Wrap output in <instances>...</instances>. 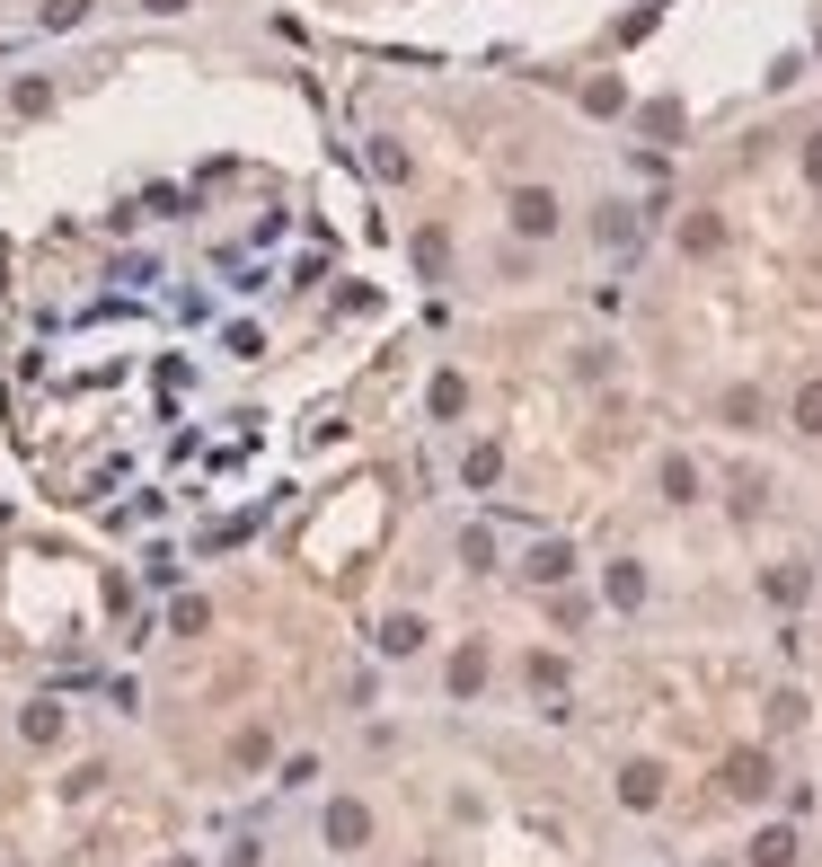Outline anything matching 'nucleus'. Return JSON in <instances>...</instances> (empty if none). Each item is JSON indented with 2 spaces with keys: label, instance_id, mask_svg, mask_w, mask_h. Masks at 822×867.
I'll return each instance as SVG.
<instances>
[{
  "label": "nucleus",
  "instance_id": "6e6552de",
  "mask_svg": "<svg viewBox=\"0 0 822 867\" xmlns=\"http://www.w3.org/2000/svg\"><path fill=\"white\" fill-rule=\"evenodd\" d=\"M513 222L522 231H558V205H548V195H513Z\"/></svg>",
  "mask_w": 822,
  "mask_h": 867
},
{
  "label": "nucleus",
  "instance_id": "9d476101",
  "mask_svg": "<svg viewBox=\"0 0 822 867\" xmlns=\"http://www.w3.org/2000/svg\"><path fill=\"white\" fill-rule=\"evenodd\" d=\"M610 603L637 611V603H646V575H637V567H620V575H610Z\"/></svg>",
  "mask_w": 822,
  "mask_h": 867
},
{
  "label": "nucleus",
  "instance_id": "0eeeda50",
  "mask_svg": "<svg viewBox=\"0 0 822 867\" xmlns=\"http://www.w3.org/2000/svg\"><path fill=\"white\" fill-rule=\"evenodd\" d=\"M477 682H487V655H477V646H460V655H451V691H460V699H469V691H477Z\"/></svg>",
  "mask_w": 822,
  "mask_h": 867
},
{
  "label": "nucleus",
  "instance_id": "f03ea898",
  "mask_svg": "<svg viewBox=\"0 0 822 867\" xmlns=\"http://www.w3.org/2000/svg\"><path fill=\"white\" fill-rule=\"evenodd\" d=\"M620 806H637V815L663 806V761H628V770H620Z\"/></svg>",
  "mask_w": 822,
  "mask_h": 867
},
{
  "label": "nucleus",
  "instance_id": "2eb2a0df",
  "mask_svg": "<svg viewBox=\"0 0 822 867\" xmlns=\"http://www.w3.org/2000/svg\"><path fill=\"white\" fill-rule=\"evenodd\" d=\"M151 10H186V0H151Z\"/></svg>",
  "mask_w": 822,
  "mask_h": 867
},
{
  "label": "nucleus",
  "instance_id": "f8f14e48",
  "mask_svg": "<svg viewBox=\"0 0 822 867\" xmlns=\"http://www.w3.org/2000/svg\"><path fill=\"white\" fill-rule=\"evenodd\" d=\"M663 496H699V470H690V460H663Z\"/></svg>",
  "mask_w": 822,
  "mask_h": 867
},
{
  "label": "nucleus",
  "instance_id": "20e7f679",
  "mask_svg": "<svg viewBox=\"0 0 822 867\" xmlns=\"http://www.w3.org/2000/svg\"><path fill=\"white\" fill-rule=\"evenodd\" d=\"M531 575H539V584H566V575H575V549H566V541H539V549H531Z\"/></svg>",
  "mask_w": 822,
  "mask_h": 867
},
{
  "label": "nucleus",
  "instance_id": "7ed1b4c3",
  "mask_svg": "<svg viewBox=\"0 0 822 867\" xmlns=\"http://www.w3.org/2000/svg\"><path fill=\"white\" fill-rule=\"evenodd\" d=\"M725 796H770V753H734L725 761Z\"/></svg>",
  "mask_w": 822,
  "mask_h": 867
},
{
  "label": "nucleus",
  "instance_id": "4468645a",
  "mask_svg": "<svg viewBox=\"0 0 822 867\" xmlns=\"http://www.w3.org/2000/svg\"><path fill=\"white\" fill-rule=\"evenodd\" d=\"M796 425H805V434H822V389H805V398H796Z\"/></svg>",
  "mask_w": 822,
  "mask_h": 867
},
{
  "label": "nucleus",
  "instance_id": "f257e3e1",
  "mask_svg": "<svg viewBox=\"0 0 822 867\" xmlns=\"http://www.w3.org/2000/svg\"><path fill=\"white\" fill-rule=\"evenodd\" d=\"M327 841H336V850H363V841H372V806L336 796V806H327Z\"/></svg>",
  "mask_w": 822,
  "mask_h": 867
},
{
  "label": "nucleus",
  "instance_id": "423d86ee",
  "mask_svg": "<svg viewBox=\"0 0 822 867\" xmlns=\"http://www.w3.org/2000/svg\"><path fill=\"white\" fill-rule=\"evenodd\" d=\"M796 858V832L779 823V832H761V841H751V867H787Z\"/></svg>",
  "mask_w": 822,
  "mask_h": 867
},
{
  "label": "nucleus",
  "instance_id": "1a4fd4ad",
  "mask_svg": "<svg viewBox=\"0 0 822 867\" xmlns=\"http://www.w3.org/2000/svg\"><path fill=\"white\" fill-rule=\"evenodd\" d=\"M53 735H62V708L36 699V708H27V744H53Z\"/></svg>",
  "mask_w": 822,
  "mask_h": 867
},
{
  "label": "nucleus",
  "instance_id": "39448f33",
  "mask_svg": "<svg viewBox=\"0 0 822 867\" xmlns=\"http://www.w3.org/2000/svg\"><path fill=\"white\" fill-rule=\"evenodd\" d=\"M416 646H425V620H407V611H398V620L381 629V655H416Z\"/></svg>",
  "mask_w": 822,
  "mask_h": 867
},
{
  "label": "nucleus",
  "instance_id": "ddd939ff",
  "mask_svg": "<svg viewBox=\"0 0 822 867\" xmlns=\"http://www.w3.org/2000/svg\"><path fill=\"white\" fill-rule=\"evenodd\" d=\"M770 603H805V575L796 567H770Z\"/></svg>",
  "mask_w": 822,
  "mask_h": 867
},
{
  "label": "nucleus",
  "instance_id": "9b49d317",
  "mask_svg": "<svg viewBox=\"0 0 822 867\" xmlns=\"http://www.w3.org/2000/svg\"><path fill=\"white\" fill-rule=\"evenodd\" d=\"M531 691H566V664L558 655H531Z\"/></svg>",
  "mask_w": 822,
  "mask_h": 867
},
{
  "label": "nucleus",
  "instance_id": "dca6fc26",
  "mask_svg": "<svg viewBox=\"0 0 822 867\" xmlns=\"http://www.w3.org/2000/svg\"><path fill=\"white\" fill-rule=\"evenodd\" d=\"M169 867H195V858H169Z\"/></svg>",
  "mask_w": 822,
  "mask_h": 867
}]
</instances>
